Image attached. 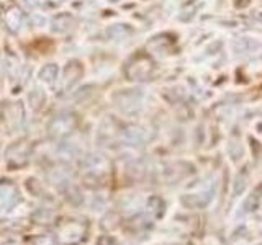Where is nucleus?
<instances>
[{
	"mask_svg": "<svg viewBox=\"0 0 262 245\" xmlns=\"http://www.w3.org/2000/svg\"><path fill=\"white\" fill-rule=\"evenodd\" d=\"M257 204H259V196L254 193L251 194L248 200L244 203V211H256L257 209Z\"/></svg>",
	"mask_w": 262,
	"mask_h": 245,
	"instance_id": "2",
	"label": "nucleus"
},
{
	"mask_svg": "<svg viewBox=\"0 0 262 245\" xmlns=\"http://www.w3.org/2000/svg\"><path fill=\"white\" fill-rule=\"evenodd\" d=\"M246 182H248V178L246 175L239 174L236 177V183H234V194H241L244 190H246Z\"/></svg>",
	"mask_w": 262,
	"mask_h": 245,
	"instance_id": "1",
	"label": "nucleus"
}]
</instances>
